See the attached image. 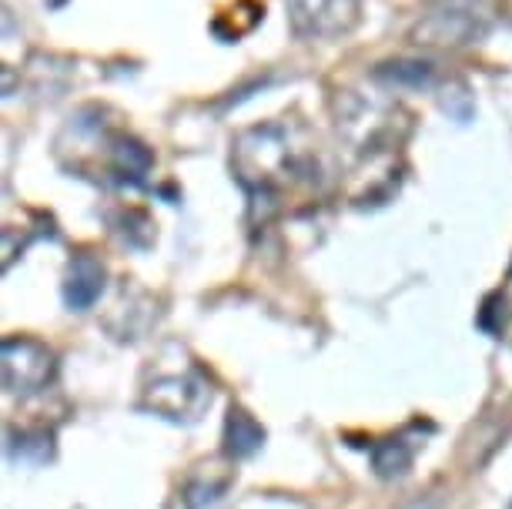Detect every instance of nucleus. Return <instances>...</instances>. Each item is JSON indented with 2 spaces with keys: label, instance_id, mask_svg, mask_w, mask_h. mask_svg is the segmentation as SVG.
I'll return each instance as SVG.
<instances>
[{
  "label": "nucleus",
  "instance_id": "1",
  "mask_svg": "<svg viewBox=\"0 0 512 509\" xmlns=\"http://www.w3.org/2000/svg\"><path fill=\"white\" fill-rule=\"evenodd\" d=\"M288 148L292 144H288L285 128L262 124V128L241 131L231 151V168L251 198V215L262 222L282 208L285 188L295 185L305 168V161L295 158Z\"/></svg>",
  "mask_w": 512,
  "mask_h": 509
},
{
  "label": "nucleus",
  "instance_id": "2",
  "mask_svg": "<svg viewBox=\"0 0 512 509\" xmlns=\"http://www.w3.org/2000/svg\"><path fill=\"white\" fill-rule=\"evenodd\" d=\"M0 372H4L7 396L31 399L54 382L57 359L44 342L27 339V335H11L0 345Z\"/></svg>",
  "mask_w": 512,
  "mask_h": 509
},
{
  "label": "nucleus",
  "instance_id": "3",
  "mask_svg": "<svg viewBox=\"0 0 512 509\" xmlns=\"http://www.w3.org/2000/svg\"><path fill=\"white\" fill-rule=\"evenodd\" d=\"M141 406L171 422H198L211 406V389L198 376H161L144 389Z\"/></svg>",
  "mask_w": 512,
  "mask_h": 509
},
{
  "label": "nucleus",
  "instance_id": "4",
  "mask_svg": "<svg viewBox=\"0 0 512 509\" xmlns=\"http://www.w3.org/2000/svg\"><path fill=\"white\" fill-rule=\"evenodd\" d=\"M486 27V14L482 7L462 4V0H446L442 11H432L425 21L415 27V41L419 44H432V47H456V44H469L476 41Z\"/></svg>",
  "mask_w": 512,
  "mask_h": 509
},
{
  "label": "nucleus",
  "instance_id": "5",
  "mask_svg": "<svg viewBox=\"0 0 512 509\" xmlns=\"http://www.w3.org/2000/svg\"><path fill=\"white\" fill-rule=\"evenodd\" d=\"M359 14V0H292V24L305 37L349 31Z\"/></svg>",
  "mask_w": 512,
  "mask_h": 509
},
{
  "label": "nucleus",
  "instance_id": "6",
  "mask_svg": "<svg viewBox=\"0 0 512 509\" xmlns=\"http://www.w3.org/2000/svg\"><path fill=\"white\" fill-rule=\"evenodd\" d=\"M104 285H108V268L101 258L91 252H77L64 275V302L74 312H84L101 299Z\"/></svg>",
  "mask_w": 512,
  "mask_h": 509
},
{
  "label": "nucleus",
  "instance_id": "7",
  "mask_svg": "<svg viewBox=\"0 0 512 509\" xmlns=\"http://www.w3.org/2000/svg\"><path fill=\"white\" fill-rule=\"evenodd\" d=\"M422 446H425L422 443V426H409L402 432H392V436H385L372 446V469L382 479L405 476L412 469Z\"/></svg>",
  "mask_w": 512,
  "mask_h": 509
},
{
  "label": "nucleus",
  "instance_id": "8",
  "mask_svg": "<svg viewBox=\"0 0 512 509\" xmlns=\"http://www.w3.org/2000/svg\"><path fill=\"white\" fill-rule=\"evenodd\" d=\"M262 446H265L262 422L251 416L248 409L231 406L225 416V429H221V449H225V456L228 459H251Z\"/></svg>",
  "mask_w": 512,
  "mask_h": 509
},
{
  "label": "nucleus",
  "instance_id": "9",
  "mask_svg": "<svg viewBox=\"0 0 512 509\" xmlns=\"http://www.w3.org/2000/svg\"><path fill=\"white\" fill-rule=\"evenodd\" d=\"M7 456L14 463H27V466H41L54 456V439L47 432H34V429H21V432H7Z\"/></svg>",
  "mask_w": 512,
  "mask_h": 509
},
{
  "label": "nucleus",
  "instance_id": "10",
  "mask_svg": "<svg viewBox=\"0 0 512 509\" xmlns=\"http://www.w3.org/2000/svg\"><path fill=\"white\" fill-rule=\"evenodd\" d=\"M111 165L124 181H141L151 171V151L134 138H114L111 144Z\"/></svg>",
  "mask_w": 512,
  "mask_h": 509
},
{
  "label": "nucleus",
  "instance_id": "11",
  "mask_svg": "<svg viewBox=\"0 0 512 509\" xmlns=\"http://www.w3.org/2000/svg\"><path fill=\"white\" fill-rule=\"evenodd\" d=\"M228 483H191L185 489V506L188 509H211L221 503Z\"/></svg>",
  "mask_w": 512,
  "mask_h": 509
},
{
  "label": "nucleus",
  "instance_id": "12",
  "mask_svg": "<svg viewBox=\"0 0 512 509\" xmlns=\"http://www.w3.org/2000/svg\"><path fill=\"white\" fill-rule=\"evenodd\" d=\"M509 509H512V506H509Z\"/></svg>",
  "mask_w": 512,
  "mask_h": 509
}]
</instances>
